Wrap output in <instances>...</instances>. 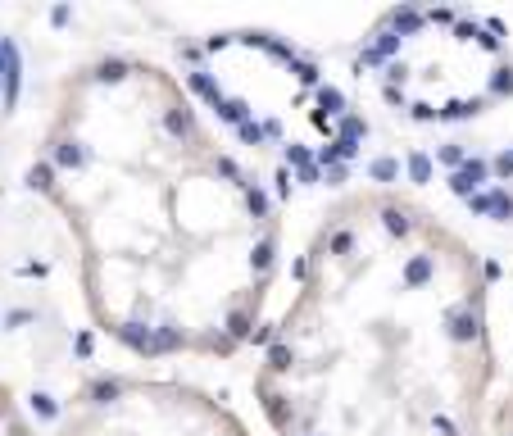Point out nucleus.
Instances as JSON below:
<instances>
[{"instance_id":"nucleus-18","label":"nucleus","mask_w":513,"mask_h":436,"mask_svg":"<svg viewBox=\"0 0 513 436\" xmlns=\"http://www.w3.org/2000/svg\"><path fill=\"white\" fill-rule=\"evenodd\" d=\"M259 123H264V136H268V141H282V136H286L282 118H259Z\"/></svg>"},{"instance_id":"nucleus-11","label":"nucleus","mask_w":513,"mask_h":436,"mask_svg":"<svg viewBox=\"0 0 513 436\" xmlns=\"http://www.w3.org/2000/svg\"><path fill=\"white\" fill-rule=\"evenodd\" d=\"M218 118H223V123H236V128H241V123L250 118V105L241 101V96H228V101L218 105Z\"/></svg>"},{"instance_id":"nucleus-15","label":"nucleus","mask_w":513,"mask_h":436,"mask_svg":"<svg viewBox=\"0 0 513 436\" xmlns=\"http://www.w3.org/2000/svg\"><path fill=\"white\" fill-rule=\"evenodd\" d=\"M96 78L100 82H118V78H128V64H123V59H105V64L96 69Z\"/></svg>"},{"instance_id":"nucleus-3","label":"nucleus","mask_w":513,"mask_h":436,"mask_svg":"<svg viewBox=\"0 0 513 436\" xmlns=\"http://www.w3.org/2000/svg\"><path fill=\"white\" fill-rule=\"evenodd\" d=\"M150 336H155V328H146V323H123L118 328V341L132 345L136 355H150Z\"/></svg>"},{"instance_id":"nucleus-6","label":"nucleus","mask_w":513,"mask_h":436,"mask_svg":"<svg viewBox=\"0 0 513 436\" xmlns=\"http://www.w3.org/2000/svg\"><path fill=\"white\" fill-rule=\"evenodd\" d=\"M55 164H59V168H82V164H86L82 141H59V146H55Z\"/></svg>"},{"instance_id":"nucleus-12","label":"nucleus","mask_w":513,"mask_h":436,"mask_svg":"<svg viewBox=\"0 0 513 436\" xmlns=\"http://www.w3.org/2000/svg\"><path fill=\"white\" fill-rule=\"evenodd\" d=\"M495 436H513V382H509V395L495 414Z\"/></svg>"},{"instance_id":"nucleus-9","label":"nucleus","mask_w":513,"mask_h":436,"mask_svg":"<svg viewBox=\"0 0 513 436\" xmlns=\"http://www.w3.org/2000/svg\"><path fill=\"white\" fill-rule=\"evenodd\" d=\"M191 91H195V96H205V101H209V105H214V109H218L223 101H228V96H223V91H218V82H214V78H209V73H191Z\"/></svg>"},{"instance_id":"nucleus-13","label":"nucleus","mask_w":513,"mask_h":436,"mask_svg":"<svg viewBox=\"0 0 513 436\" xmlns=\"http://www.w3.org/2000/svg\"><path fill=\"white\" fill-rule=\"evenodd\" d=\"M28 186L32 191H50V186H55V164H36L28 173Z\"/></svg>"},{"instance_id":"nucleus-7","label":"nucleus","mask_w":513,"mask_h":436,"mask_svg":"<svg viewBox=\"0 0 513 436\" xmlns=\"http://www.w3.org/2000/svg\"><path fill=\"white\" fill-rule=\"evenodd\" d=\"M223 336H228V341H245L250 336V309H232V314L223 318Z\"/></svg>"},{"instance_id":"nucleus-19","label":"nucleus","mask_w":513,"mask_h":436,"mask_svg":"<svg viewBox=\"0 0 513 436\" xmlns=\"http://www.w3.org/2000/svg\"><path fill=\"white\" fill-rule=\"evenodd\" d=\"M168 132H178V136L186 132V114H182V109H178V114H168Z\"/></svg>"},{"instance_id":"nucleus-10","label":"nucleus","mask_w":513,"mask_h":436,"mask_svg":"<svg viewBox=\"0 0 513 436\" xmlns=\"http://www.w3.org/2000/svg\"><path fill=\"white\" fill-rule=\"evenodd\" d=\"M186 336L173 332V328H155V336H150V355H164V350H182Z\"/></svg>"},{"instance_id":"nucleus-2","label":"nucleus","mask_w":513,"mask_h":436,"mask_svg":"<svg viewBox=\"0 0 513 436\" xmlns=\"http://www.w3.org/2000/svg\"><path fill=\"white\" fill-rule=\"evenodd\" d=\"M0 82H5V114H9L19 105V86H23V59L9 36H0Z\"/></svg>"},{"instance_id":"nucleus-14","label":"nucleus","mask_w":513,"mask_h":436,"mask_svg":"<svg viewBox=\"0 0 513 436\" xmlns=\"http://www.w3.org/2000/svg\"><path fill=\"white\" fill-rule=\"evenodd\" d=\"M28 400H32V414H36V418H46V422H50V418H59V405L50 400L46 391H32Z\"/></svg>"},{"instance_id":"nucleus-1","label":"nucleus","mask_w":513,"mask_h":436,"mask_svg":"<svg viewBox=\"0 0 513 436\" xmlns=\"http://www.w3.org/2000/svg\"><path fill=\"white\" fill-rule=\"evenodd\" d=\"M377 250H368L364 214H336L322 241L295 259L309 286L295 368L309 400H291L300 436L341 414L332 436H472L495 345L486 291L504 278L499 259H472L459 241L400 196H372ZM286 372V377H291Z\"/></svg>"},{"instance_id":"nucleus-5","label":"nucleus","mask_w":513,"mask_h":436,"mask_svg":"<svg viewBox=\"0 0 513 436\" xmlns=\"http://www.w3.org/2000/svg\"><path fill=\"white\" fill-rule=\"evenodd\" d=\"M245 209H250V218H255V223H264V218L273 214V201H268V191H264L259 182L245 191Z\"/></svg>"},{"instance_id":"nucleus-8","label":"nucleus","mask_w":513,"mask_h":436,"mask_svg":"<svg viewBox=\"0 0 513 436\" xmlns=\"http://www.w3.org/2000/svg\"><path fill=\"white\" fill-rule=\"evenodd\" d=\"M273 255H278V241H273V236H264V241H259L255 250H250V268H255L259 278H264V273L273 268Z\"/></svg>"},{"instance_id":"nucleus-16","label":"nucleus","mask_w":513,"mask_h":436,"mask_svg":"<svg viewBox=\"0 0 513 436\" xmlns=\"http://www.w3.org/2000/svg\"><path fill=\"white\" fill-rule=\"evenodd\" d=\"M236 132H241V141H245V146H264V141H268V136H264V123H255V118H245Z\"/></svg>"},{"instance_id":"nucleus-17","label":"nucleus","mask_w":513,"mask_h":436,"mask_svg":"<svg viewBox=\"0 0 513 436\" xmlns=\"http://www.w3.org/2000/svg\"><path fill=\"white\" fill-rule=\"evenodd\" d=\"M91 350H96V336H91V332H78V336H73V355H78V359H91Z\"/></svg>"},{"instance_id":"nucleus-4","label":"nucleus","mask_w":513,"mask_h":436,"mask_svg":"<svg viewBox=\"0 0 513 436\" xmlns=\"http://www.w3.org/2000/svg\"><path fill=\"white\" fill-rule=\"evenodd\" d=\"M123 395V382L118 377H96L91 386H86V400L91 405H109V400H118Z\"/></svg>"}]
</instances>
